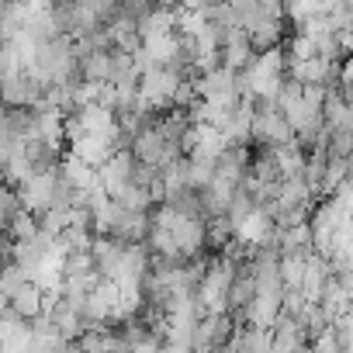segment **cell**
Here are the masks:
<instances>
[{
    "label": "cell",
    "mask_w": 353,
    "mask_h": 353,
    "mask_svg": "<svg viewBox=\"0 0 353 353\" xmlns=\"http://www.w3.org/2000/svg\"><path fill=\"white\" fill-rule=\"evenodd\" d=\"M8 308H14L25 322H32V319H39V315H46V308H49V301H46V288L42 284H35V281H28L14 298H8L4 301Z\"/></svg>",
    "instance_id": "obj_3"
},
{
    "label": "cell",
    "mask_w": 353,
    "mask_h": 353,
    "mask_svg": "<svg viewBox=\"0 0 353 353\" xmlns=\"http://www.w3.org/2000/svg\"><path fill=\"white\" fill-rule=\"evenodd\" d=\"M294 128L288 121V114L281 108H263L256 111V121H253V145H267V149H281L288 142H294Z\"/></svg>",
    "instance_id": "obj_2"
},
{
    "label": "cell",
    "mask_w": 353,
    "mask_h": 353,
    "mask_svg": "<svg viewBox=\"0 0 353 353\" xmlns=\"http://www.w3.org/2000/svg\"><path fill=\"white\" fill-rule=\"evenodd\" d=\"M184 83H188V77L181 66H156L139 80V90H142V101L149 108H173Z\"/></svg>",
    "instance_id": "obj_1"
},
{
    "label": "cell",
    "mask_w": 353,
    "mask_h": 353,
    "mask_svg": "<svg viewBox=\"0 0 353 353\" xmlns=\"http://www.w3.org/2000/svg\"><path fill=\"white\" fill-rule=\"evenodd\" d=\"M156 353H194V346H181V343H173V339H166Z\"/></svg>",
    "instance_id": "obj_6"
},
{
    "label": "cell",
    "mask_w": 353,
    "mask_h": 353,
    "mask_svg": "<svg viewBox=\"0 0 353 353\" xmlns=\"http://www.w3.org/2000/svg\"><path fill=\"white\" fill-rule=\"evenodd\" d=\"M270 343H274L270 329H260L253 322H243L239 336L232 339V346L225 353H270Z\"/></svg>",
    "instance_id": "obj_4"
},
{
    "label": "cell",
    "mask_w": 353,
    "mask_h": 353,
    "mask_svg": "<svg viewBox=\"0 0 353 353\" xmlns=\"http://www.w3.org/2000/svg\"><path fill=\"white\" fill-rule=\"evenodd\" d=\"M312 346H315V353H346V350H343V339L336 336V329H332V325H329V332H325V336H319Z\"/></svg>",
    "instance_id": "obj_5"
}]
</instances>
